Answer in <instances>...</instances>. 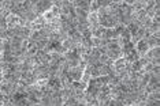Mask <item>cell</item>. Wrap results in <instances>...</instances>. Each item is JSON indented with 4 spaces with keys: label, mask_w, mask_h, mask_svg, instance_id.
<instances>
[{
    "label": "cell",
    "mask_w": 160,
    "mask_h": 106,
    "mask_svg": "<svg viewBox=\"0 0 160 106\" xmlns=\"http://www.w3.org/2000/svg\"><path fill=\"white\" fill-rule=\"evenodd\" d=\"M136 48H137V53L140 55V57H141V56H144L146 52L149 51V45L146 44L145 39H140V41L137 42V46H136Z\"/></svg>",
    "instance_id": "cell-1"
},
{
    "label": "cell",
    "mask_w": 160,
    "mask_h": 106,
    "mask_svg": "<svg viewBox=\"0 0 160 106\" xmlns=\"http://www.w3.org/2000/svg\"><path fill=\"white\" fill-rule=\"evenodd\" d=\"M99 8H100L99 2H92V3H90V11H92V12H96Z\"/></svg>",
    "instance_id": "cell-2"
}]
</instances>
